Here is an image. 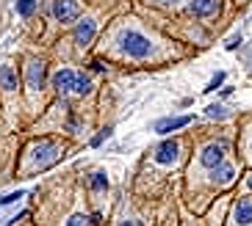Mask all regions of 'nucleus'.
Here are the masks:
<instances>
[{
	"mask_svg": "<svg viewBox=\"0 0 252 226\" xmlns=\"http://www.w3.org/2000/svg\"><path fill=\"white\" fill-rule=\"evenodd\" d=\"M20 196H23V190H17V193H8V196L0 199V204H11V201H17Z\"/></svg>",
	"mask_w": 252,
	"mask_h": 226,
	"instance_id": "412c9836",
	"label": "nucleus"
},
{
	"mask_svg": "<svg viewBox=\"0 0 252 226\" xmlns=\"http://www.w3.org/2000/svg\"><path fill=\"white\" fill-rule=\"evenodd\" d=\"M33 8H36V0H20V3H17V11H20L23 17L33 14Z\"/></svg>",
	"mask_w": 252,
	"mask_h": 226,
	"instance_id": "2eb2a0df",
	"label": "nucleus"
},
{
	"mask_svg": "<svg viewBox=\"0 0 252 226\" xmlns=\"http://www.w3.org/2000/svg\"><path fill=\"white\" fill-rule=\"evenodd\" d=\"M178 141H163L161 146L156 149V160L161 163V166H166V163H172L175 157H178Z\"/></svg>",
	"mask_w": 252,
	"mask_h": 226,
	"instance_id": "6e6552de",
	"label": "nucleus"
},
{
	"mask_svg": "<svg viewBox=\"0 0 252 226\" xmlns=\"http://www.w3.org/2000/svg\"><path fill=\"white\" fill-rule=\"evenodd\" d=\"M0 88H6V91L17 88V72L11 66H0Z\"/></svg>",
	"mask_w": 252,
	"mask_h": 226,
	"instance_id": "9b49d317",
	"label": "nucleus"
},
{
	"mask_svg": "<svg viewBox=\"0 0 252 226\" xmlns=\"http://www.w3.org/2000/svg\"><path fill=\"white\" fill-rule=\"evenodd\" d=\"M224 149H227L224 141H219V144H208L205 149H202V154H200L202 166H205V168H216L219 163H222V157H224Z\"/></svg>",
	"mask_w": 252,
	"mask_h": 226,
	"instance_id": "7ed1b4c3",
	"label": "nucleus"
},
{
	"mask_svg": "<svg viewBox=\"0 0 252 226\" xmlns=\"http://www.w3.org/2000/svg\"><path fill=\"white\" fill-rule=\"evenodd\" d=\"M250 188H252V174H250Z\"/></svg>",
	"mask_w": 252,
	"mask_h": 226,
	"instance_id": "b1692460",
	"label": "nucleus"
},
{
	"mask_svg": "<svg viewBox=\"0 0 252 226\" xmlns=\"http://www.w3.org/2000/svg\"><path fill=\"white\" fill-rule=\"evenodd\" d=\"M105 185H108L105 174H100V171H97V174H92V188H94V190H103Z\"/></svg>",
	"mask_w": 252,
	"mask_h": 226,
	"instance_id": "f3484780",
	"label": "nucleus"
},
{
	"mask_svg": "<svg viewBox=\"0 0 252 226\" xmlns=\"http://www.w3.org/2000/svg\"><path fill=\"white\" fill-rule=\"evenodd\" d=\"M205 113H208V116H211V119H214V116H216V119H222L224 113H227V110H224L222 105H211V108H208Z\"/></svg>",
	"mask_w": 252,
	"mask_h": 226,
	"instance_id": "6ab92c4d",
	"label": "nucleus"
},
{
	"mask_svg": "<svg viewBox=\"0 0 252 226\" xmlns=\"http://www.w3.org/2000/svg\"><path fill=\"white\" fill-rule=\"evenodd\" d=\"M28 86L33 88V91L45 86V64H42V61H31L28 64Z\"/></svg>",
	"mask_w": 252,
	"mask_h": 226,
	"instance_id": "0eeeda50",
	"label": "nucleus"
},
{
	"mask_svg": "<svg viewBox=\"0 0 252 226\" xmlns=\"http://www.w3.org/2000/svg\"><path fill=\"white\" fill-rule=\"evenodd\" d=\"M92 39H94V22L92 20L78 22V25H75V44H78V47H86Z\"/></svg>",
	"mask_w": 252,
	"mask_h": 226,
	"instance_id": "39448f33",
	"label": "nucleus"
},
{
	"mask_svg": "<svg viewBox=\"0 0 252 226\" xmlns=\"http://www.w3.org/2000/svg\"><path fill=\"white\" fill-rule=\"evenodd\" d=\"M236 176V171H233V166H224V163H219V166L214 168V182L216 185H224V182H230Z\"/></svg>",
	"mask_w": 252,
	"mask_h": 226,
	"instance_id": "ddd939ff",
	"label": "nucleus"
},
{
	"mask_svg": "<svg viewBox=\"0 0 252 226\" xmlns=\"http://www.w3.org/2000/svg\"><path fill=\"white\" fill-rule=\"evenodd\" d=\"M108 135H111V127H105L103 132H97L94 138H92V146H100V144H103L105 138H108Z\"/></svg>",
	"mask_w": 252,
	"mask_h": 226,
	"instance_id": "aec40b11",
	"label": "nucleus"
},
{
	"mask_svg": "<svg viewBox=\"0 0 252 226\" xmlns=\"http://www.w3.org/2000/svg\"><path fill=\"white\" fill-rule=\"evenodd\" d=\"M53 157H56V149H53V144H39L36 149H33V160H39V166L50 163Z\"/></svg>",
	"mask_w": 252,
	"mask_h": 226,
	"instance_id": "f8f14e48",
	"label": "nucleus"
},
{
	"mask_svg": "<svg viewBox=\"0 0 252 226\" xmlns=\"http://www.w3.org/2000/svg\"><path fill=\"white\" fill-rule=\"evenodd\" d=\"M72 91H78V94H89V91H92L89 75H75V88H72Z\"/></svg>",
	"mask_w": 252,
	"mask_h": 226,
	"instance_id": "4468645a",
	"label": "nucleus"
},
{
	"mask_svg": "<svg viewBox=\"0 0 252 226\" xmlns=\"http://www.w3.org/2000/svg\"><path fill=\"white\" fill-rule=\"evenodd\" d=\"M224 77H227L224 72H216V75H214V80L208 83V88H205V91H216V88H219V86L224 83Z\"/></svg>",
	"mask_w": 252,
	"mask_h": 226,
	"instance_id": "a211bd4d",
	"label": "nucleus"
},
{
	"mask_svg": "<svg viewBox=\"0 0 252 226\" xmlns=\"http://www.w3.org/2000/svg\"><path fill=\"white\" fill-rule=\"evenodd\" d=\"M119 50L125 52V55H130V58H147L150 52H153V44H150V39L141 36V33L127 30L119 39Z\"/></svg>",
	"mask_w": 252,
	"mask_h": 226,
	"instance_id": "f257e3e1",
	"label": "nucleus"
},
{
	"mask_svg": "<svg viewBox=\"0 0 252 226\" xmlns=\"http://www.w3.org/2000/svg\"><path fill=\"white\" fill-rule=\"evenodd\" d=\"M50 14L56 17L61 25H67V22H75L81 17V3H78V0H53Z\"/></svg>",
	"mask_w": 252,
	"mask_h": 226,
	"instance_id": "f03ea898",
	"label": "nucleus"
},
{
	"mask_svg": "<svg viewBox=\"0 0 252 226\" xmlns=\"http://www.w3.org/2000/svg\"><path fill=\"white\" fill-rule=\"evenodd\" d=\"M161 6H172V3H178V0H158Z\"/></svg>",
	"mask_w": 252,
	"mask_h": 226,
	"instance_id": "4be33fe9",
	"label": "nucleus"
},
{
	"mask_svg": "<svg viewBox=\"0 0 252 226\" xmlns=\"http://www.w3.org/2000/svg\"><path fill=\"white\" fill-rule=\"evenodd\" d=\"M119 226H141L139 221H127V224H119Z\"/></svg>",
	"mask_w": 252,
	"mask_h": 226,
	"instance_id": "5701e85b",
	"label": "nucleus"
},
{
	"mask_svg": "<svg viewBox=\"0 0 252 226\" xmlns=\"http://www.w3.org/2000/svg\"><path fill=\"white\" fill-rule=\"evenodd\" d=\"M75 75L78 72H72V69H59V72L53 75V86H56L59 94H69L75 88Z\"/></svg>",
	"mask_w": 252,
	"mask_h": 226,
	"instance_id": "20e7f679",
	"label": "nucleus"
},
{
	"mask_svg": "<svg viewBox=\"0 0 252 226\" xmlns=\"http://www.w3.org/2000/svg\"><path fill=\"white\" fill-rule=\"evenodd\" d=\"M236 221L238 224H252V199H241L236 204Z\"/></svg>",
	"mask_w": 252,
	"mask_h": 226,
	"instance_id": "9d476101",
	"label": "nucleus"
},
{
	"mask_svg": "<svg viewBox=\"0 0 252 226\" xmlns=\"http://www.w3.org/2000/svg\"><path fill=\"white\" fill-rule=\"evenodd\" d=\"M189 11L194 17H214L219 11V0H191Z\"/></svg>",
	"mask_w": 252,
	"mask_h": 226,
	"instance_id": "423d86ee",
	"label": "nucleus"
},
{
	"mask_svg": "<svg viewBox=\"0 0 252 226\" xmlns=\"http://www.w3.org/2000/svg\"><path fill=\"white\" fill-rule=\"evenodd\" d=\"M67 226H94V221H92V218H86V215H72Z\"/></svg>",
	"mask_w": 252,
	"mask_h": 226,
	"instance_id": "dca6fc26",
	"label": "nucleus"
},
{
	"mask_svg": "<svg viewBox=\"0 0 252 226\" xmlns=\"http://www.w3.org/2000/svg\"><path fill=\"white\" fill-rule=\"evenodd\" d=\"M189 122H194V116H175V119H161V122L156 124V132H161V135H166V132H172V130H180V127H186Z\"/></svg>",
	"mask_w": 252,
	"mask_h": 226,
	"instance_id": "1a4fd4ad",
	"label": "nucleus"
}]
</instances>
